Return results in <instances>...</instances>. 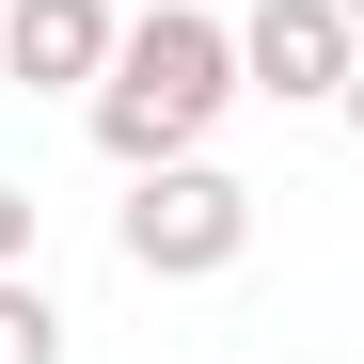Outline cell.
Segmentation results:
<instances>
[{
  "mask_svg": "<svg viewBox=\"0 0 364 364\" xmlns=\"http://www.w3.org/2000/svg\"><path fill=\"white\" fill-rule=\"evenodd\" d=\"M111 237H127L143 285H222L237 254H254V191H237L222 159H159V174H127Z\"/></svg>",
  "mask_w": 364,
  "mask_h": 364,
  "instance_id": "2",
  "label": "cell"
},
{
  "mask_svg": "<svg viewBox=\"0 0 364 364\" xmlns=\"http://www.w3.org/2000/svg\"><path fill=\"white\" fill-rule=\"evenodd\" d=\"M333 127H348V143H364V64H348V95H333Z\"/></svg>",
  "mask_w": 364,
  "mask_h": 364,
  "instance_id": "7",
  "label": "cell"
},
{
  "mask_svg": "<svg viewBox=\"0 0 364 364\" xmlns=\"http://www.w3.org/2000/svg\"><path fill=\"white\" fill-rule=\"evenodd\" d=\"M348 64H364V16H348V0H254V16H237V80L285 95V111H333Z\"/></svg>",
  "mask_w": 364,
  "mask_h": 364,
  "instance_id": "3",
  "label": "cell"
},
{
  "mask_svg": "<svg viewBox=\"0 0 364 364\" xmlns=\"http://www.w3.org/2000/svg\"><path fill=\"white\" fill-rule=\"evenodd\" d=\"M348 16H364V0H348Z\"/></svg>",
  "mask_w": 364,
  "mask_h": 364,
  "instance_id": "8",
  "label": "cell"
},
{
  "mask_svg": "<svg viewBox=\"0 0 364 364\" xmlns=\"http://www.w3.org/2000/svg\"><path fill=\"white\" fill-rule=\"evenodd\" d=\"M111 48H127L111 0H0V80H16V95H95Z\"/></svg>",
  "mask_w": 364,
  "mask_h": 364,
  "instance_id": "4",
  "label": "cell"
},
{
  "mask_svg": "<svg viewBox=\"0 0 364 364\" xmlns=\"http://www.w3.org/2000/svg\"><path fill=\"white\" fill-rule=\"evenodd\" d=\"M0 364H64V301H48V269H0Z\"/></svg>",
  "mask_w": 364,
  "mask_h": 364,
  "instance_id": "5",
  "label": "cell"
},
{
  "mask_svg": "<svg viewBox=\"0 0 364 364\" xmlns=\"http://www.w3.org/2000/svg\"><path fill=\"white\" fill-rule=\"evenodd\" d=\"M0 269H32V191L0 174Z\"/></svg>",
  "mask_w": 364,
  "mask_h": 364,
  "instance_id": "6",
  "label": "cell"
},
{
  "mask_svg": "<svg viewBox=\"0 0 364 364\" xmlns=\"http://www.w3.org/2000/svg\"><path fill=\"white\" fill-rule=\"evenodd\" d=\"M254 95L237 80V16H206V0H159V16H127V48H111V80L80 95V127L111 174H159V159H206V127Z\"/></svg>",
  "mask_w": 364,
  "mask_h": 364,
  "instance_id": "1",
  "label": "cell"
}]
</instances>
